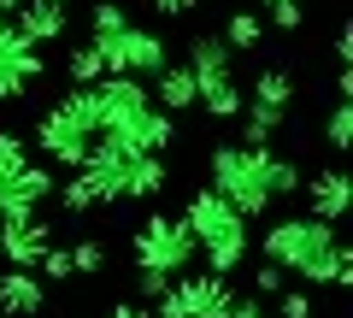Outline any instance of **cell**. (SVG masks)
I'll list each match as a JSON object with an SVG mask.
<instances>
[{
    "mask_svg": "<svg viewBox=\"0 0 353 318\" xmlns=\"http://www.w3.org/2000/svg\"><path fill=\"white\" fill-rule=\"evenodd\" d=\"M265 259L283 271H294V277L306 283H341L347 289L353 283V248L336 242V224H324V218H277V224L265 230Z\"/></svg>",
    "mask_w": 353,
    "mask_h": 318,
    "instance_id": "6da1fadb",
    "label": "cell"
},
{
    "mask_svg": "<svg viewBox=\"0 0 353 318\" xmlns=\"http://www.w3.org/2000/svg\"><path fill=\"white\" fill-rule=\"evenodd\" d=\"M83 171L94 177L101 201H153V195L171 183V171H165L159 153H130L124 141H112V136H94V141H88Z\"/></svg>",
    "mask_w": 353,
    "mask_h": 318,
    "instance_id": "7a4b0ae2",
    "label": "cell"
},
{
    "mask_svg": "<svg viewBox=\"0 0 353 318\" xmlns=\"http://www.w3.org/2000/svg\"><path fill=\"white\" fill-rule=\"evenodd\" d=\"M183 224H189L194 248L206 254V266H212V271H224V277H230V271L248 259V218H241L218 189H194L189 206H183Z\"/></svg>",
    "mask_w": 353,
    "mask_h": 318,
    "instance_id": "3957f363",
    "label": "cell"
},
{
    "mask_svg": "<svg viewBox=\"0 0 353 318\" xmlns=\"http://www.w3.org/2000/svg\"><path fill=\"white\" fill-rule=\"evenodd\" d=\"M265 171H271V148H248V141H241V148H212V189L224 195L241 218H259L265 206H271Z\"/></svg>",
    "mask_w": 353,
    "mask_h": 318,
    "instance_id": "277c9868",
    "label": "cell"
},
{
    "mask_svg": "<svg viewBox=\"0 0 353 318\" xmlns=\"http://www.w3.org/2000/svg\"><path fill=\"white\" fill-rule=\"evenodd\" d=\"M48 195H53V171H41L36 159H30L24 136L0 130V218H12V212H36Z\"/></svg>",
    "mask_w": 353,
    "mask_h": 318,
    "instance_id": "5b68a950",
    "label": "cell"
},
{
    "mask_svg": "<svg viewBox=\"0 0 353 318\" xmlns=\"http://www.w3.org/2000/svg\"><path fill=\"white\" fill-rule=\"evenodd\" d=\"M130 254H136V271H165V277H176V271L194 266V254H201V248H194V236H189V224H183V218L153 212V218H141Z\"/></svg>",
    "mask_w": 353,
    "mask_h": 318,
    "instance_id": "8992f818",
    "label": "cell"
},
{
    "mask_svg": "<svg viewBox=\"0 0 353 318\" xmlns=\"http://www.w3.org/2000/svg\"><path fill=\"white\" fill-rule=\"evenodd\" d=\"M94 48H101V59H106V77H153L159 65H171L165 59V41L153 36V30H118V36H88Z\"/></svg>",
    "mask_w": 353,
    "mask_h": 318,
    "instance_id": "52a82bcc",
    "label": "cell"
},
{
    "mask_svg": "<svg viewBox=\"0 0 353 318\" xmlns=\"http://www.w3.org/2000/svg\"><path fill=\"white\" fill-rule=\"evenodd\" d=\"M88 141H94V130H88L77 112H65V106H53V112L36 124V148L48 153L53 166H71L77 171L88 159Z\"/></svg>",
    "mask_w": 353,
    "mask_h": 318,
    "instance_id": "ba28073f",
    "label": "cell"
},
{
    "mask_svg": "<svg viewBox=\"0 0 353 318\" xmlns=\"http://www.w3.org/2000/svg\"><path fill=\"white\" fill-rule=\"evenodd\" d=\"M53 248V218H36V212H12L0 218V259L6 266H24L36 271V259Z\"/></svg>",
    "mask_w": 353,
    "mask_h": 318,
    "instance_id": "9c48e42d",
    "label": "cell"
},
{
    "mask_svg": "<svg viewBox=\"0 0 353 318\" xmlns=\"http://www.w3.org/2000/svg\"><path fill=\"white\" fill-rule=\"evenodd\" d=\"M176 295H183L189 318H224L230 301H236L224 271H176Z\"/></svg>",
    "mask_w": 353,
    "mask_h": 318,
    "instance_id": "30bf717a",
    "label": "cell"
},
{
    "mask_svg": "<svg viewBox=\"0 0 353 318\" xmlns=\"http://www.w3.org/2000/svg\"><path fill=\"white\" fill-rule=\"evenodd\" d=\"M301 183H306V206H312V218L336 224V218L347 212L353 189H347V171H341V166H324V171H312V177H301Z\"/></svg>",
    "mask_w": 353,
    "mask_h": 318,
    "instance_id": "8fae6325",
    "label": "cell"
},
{
    "mask_svg": "<svg viewBox=\"0 0 353 318\" xmlns=\"http://www.w3.org/2000/svg\"><path fill=\"white\" fill-rule=\"evenodd\" d=\"M41 306H48V283L36 277V271H0V312L6 318H36Z\"/></svg>",
    "mask_w": 353,
    "mask_h": 318,
    "instance_id": "7c38bea8",
    "label": "cell"
},
{
    "mask_svg": "<svg viewBox=\"0 0 353 318\" xmlns=\"http://www.w3.org/2000/svg\"><path fill=\"white\" fill-rule=\"evenodd\" d=\"M18 30H24L36 48H48V41L65 36V6H53V0H24V6H18Z\"/></svg>",
    "mask_w": 353,
    "mask_h": 318,
    "instance_id": "4fadbf2b",
    "label": "cell"
},
{
    "mask_svg": "<svg viewBox=\"0 0 353 318\" xmlns=\"http://www.w3.org/2000/svg\"><path fill=\"white\" fill-rule=\"evenodd\" d=\"M153 95H159L165 112H189L194 106V71L189 65H159L153 71Z\"/></svg>",
    "mask_w": 353,
    "mask_h": 318,
    "instance_id": "5bb4252c",
    "label": "cell"
},
{
    "mask_svg": "<svg viewBox=\"0 0 353 318\" xmlns=\"http://www.w3.org/2000/svg\"><path fill=\"white\" fill-rule=\"evenodd\" d=\"M289 124V106H271V101H248V124H241V141L248 148H271V136Z\"/></svg>",
    "mask_w": 353,
    "mask_h": 318,
    "instance_id": "9a60e30c",
    "label": "cell"
},
{
    "mask_svg": "<svg viewBox=\"0 0 353 318\" xmlns=\"http://www.w3.org/2000/svg\"><path fill=\"white\" fill-rule=\"evenodd\" d=\"M230 59H236V53L224 48V36H218V30H201V36H189V71H194V77L230 71Z\"/></svg>",
    "mask_w": 353,
    "mask_h": 318,
    "instance_id": "2e32d148",
    "label": "cell"
},
{
    "mask_svg": "<svg viewBox=\"0 0 353 318\" xmlns=\"http://www.w3.org/2000/svg\"><path fill=\"white\" fill-rule=\"evenodd\" d=\"M53 195H59L65 212H94V206H106V201H101V189H94V177H88L83 166L71 171V183H53Z\"/></svg>",
    "mask_w": 353,
    "mask_h": 318,
    "instance_id": "e0dca14e",
    "label": "cell"
},
{
    "mask_svg": "<svg viewBox=\"0 0 353 318\" xmlns=\"http://www.w3.org/2000/svg\"><path fill=\"white\" fill-rule=\"evenodd\" d=\"M218 36H224L230 53H253V48H259V36H265V24H259V12H230V24L218 30Z\"/></svg>",
    "mask_w": 353,
    "mask_h": 318,
    "instance_id": "ac0fdd59",
    "label": "cell"
},
{
    "mask_svg": "<svg viewBox=\"0 0 353 318\" xmlns=\"http://www.w3.org/2000/svg\"><path fill=\"white\" fill-rule=\"evenodd\" d=\"M65 77H71V83H101V77H106V59H101V48H94V41L71 48V59H65Z\"/></svg>",
    "mask_w": 353,
    "mask_h": 318,
    "instance_id": "d6986e66",
    "label": "cell"
},
{
    "mask_svg": "<svg viewBox=\"0 0 353 318\" xmlns=\"http://www.w3.org/2000/svg\"><path fill=\"white\" fill-rule=\"evenodd\" d=\"M289 95H294V77L283 71V65H271V71H259V77H253V101L289 106Z\"/></svg>",
    "mask_w": 353,
    "mask_h": 318,
    "instance_id": "ffe728a7",
    "label": "cell"
},
{
    "mask_svg": "<svg viewBox=\"0 0 353 318\" xmlns=\"http://www.w3.org/2000/svg\"><path fill=\"white\" fill-rule=\"evenodd\" d=\"M265 183H271V201H289V195L301 189V166H294V159H283V153H271V171H265Z\"/></svg>",
    "mask_w": 353,
    "mask_h": 318,
    "instance_id": "44dd1931",
    "label": "cell"
},
{
    "mask_svg": "<svg viewBox=\"0 0 353 318\" xmlns=\"http://www.w3.org/2000/svg\"><path fill=\"white\" fill-rule=\"evenodd\" d=\"M324 141H330V148H353V101H336V106H330V118H324Z\"/></svg>",
    "mask_w": 353,
    "mask_h": 318,
    "instance_id": "7402d4cb",
    "label": "cell"
},
{
    "mask_svg": "<svg viewBox=\"0 0 353 318\" xmlns=\"http://www.w3.org/2000/svg\"><path fill=\"white\" fill-rule=\"evenodd\" d=\"M118 30H130V12L118 0H101V6L88 12V36H118Z\"/></svg>",
    "mask_w": 353,
    "mask_h": 318,
    "instance_id": "603a6c76",
    "label": "cell"
},
{
    "mask_svg": "<svg viewBox=\"0 0 353 318\" xmlns=\"http://www.w3.org/2000/svg\"><path fill=\"white\" fill-rule=\"evenodd\" d=\"M65 254H71V271H83V277H94V271L106 266V242H94V236H83V242H71Z\"/></svg>",
    "mask_w": 353,
    "mask_h": 318,
    "instance_id": "cb8c5ba5",
    "label": "cell"
},
{
    "mask_svg": "<svg viewBox=\"0 0 353 318\" xmlns=\"http://www.w3.org/2000/svg\"><path fill=\"white\" fill-rule=\"evenodd\" d=\"M36 277H41V283H65V277H77V271H71V254H65V248H48V254L36 259Z\"/></svg>",
    "mask_w": 353,
    "mask_h": 318,
    "instance_id": "d4e9b609",
    "label": "cell"
},
{
    "mask_svg": "<svg viewBox=\"0 0 353 318\" xmlns=\"http://www.w3.org/2000/svg\"><path fill=\"white\" fill-rule=\"evenodd\" d=\"M253 295H283V266H253Z\"/></svg>",
    "mask_w": 353,
    "mask_h": 318,
    "instance_id": "484cf974",
    "label": "cell"
},
{
    "mask_svg": "<svg viewBox=\"0 0 353 318\" xmlns=\"http://www.w3.org/2000/svg\"><path fill=\"white\" fill-rule=\"evenodd\" d=\"M265 12H271V30H301V0H283V6H265Z\"/></svg>",
    "mask_w": 353,
    "mask_h": 318,
    "instance_id": "4316f807",
    "label": "cell"
},
{
    "mask_svg": "<svg viewBox=\"0 0 353 318\" xmlns=\"http://www.w3.org/2000/svg\"><path fill=\"white\" fill-rule=\"evenodd\" d=\"M312 312H318V306L306 301V295H289V289L277 295V318H312Z\"/></svg>",
    "mask_w": 353,
    "mask_h": 318,
    "instance_id": "83f0119b",
    "label": "cell"
},
{
    "mask_svg": "<svg viewBox=\"0 0 353 318\" xmlns=\"http://www.w3.org/2000/svg\"><path fill=\"white\" fill-rule=\"evenodd\" d=\"M165 283H171L165 271H136V295H141V301H159V295H165Z\"/></svg>",
    "mask_w": 353,
    "mask_h": 318,
    "instance_id": "f1b7e54d",
    "label": "cell"
},
{
    "mask_svg": "<svg viewBox=\"0 0 353 318\" xmlns=\"http://www.w3.org/2000/svg\"><path fill=\"white\" fill-rule=\"evenodd\" d=\"M24 89H30L24 77H18V71H6V65H0V101H18V95H24Z\"/></svg>",
    "mask_w": 353,
    "mask_h": 318,
    "instance_id": "f546056e",
    "label": "cell"
},
{
    "mask_svg": "<svg viewBox=\"0 0 353 318\" xmlns=\"http://www.w3.org/2000/svg\"><path fill=\"white\" fill-rule=\"evenodd\" d=\"M224 318H265V312H259V295H248V301H241V295H236Z\"/></svg>",
    "mask_w": 353,
    "mask_h": 318,
    "instance_id": "4dcf8cb0",
    "label": "cell"
},
{
    "mask_svg": "<svg viewBox=\"0 0 353 318\" xmlns=\"http://www.w3.org/2000/svg\"><path fill=\"white\" fill-rule=\"evenodd\" d=\"M153 12H159V18H189L194 0H153Z\"/></svg>",
    "mask_w": 353,
    "mask_h": 318,
    "instance_id": "1f68e13d",
    "label": "cell"
},
{
    "mask_svg": "<svg viewBox=\"0 0 353 318\" xmlns=\"http://www.w3.org/2000/svg\"><path fill=\"white\" fill-rule=\"evenodd\" d=\"M101 318H148V306H136V301H118V306H106Z\"/></svg>",
    "mask_w": 353,
    "mask_h": 318,
    "instance_id": "d6a6232c",
    "label": "cell"
},
{
    "mask_svg": "<svg viewBox=\"0 0 353 318\" xmlns=\"http://www.w3.org/2000/svg\"><path fill=\"white\" fill-rule=\"evenodd\" d=\"M336 59L353 65V30H341V36H336Z\"/></svg>",
    "mask_w": 353,
    "mask_h": 318,
    "instance_id": "836d02e7",
    "label": "cell"
},
{
    "mask_svg": "<svg viewBox=\"0 0 353 318\" xmlns=\"http://www.w3.org/2000/svg\"><path fill=\"white\" fill-rule=\"evenodd\" d=\"M18 6H24V0H0V12H6V18H12V12H18Z\"/></svg>",
    "mask_w": 353,
    "mask_h": 318,
    "instance_id": "e575fe53",
    "label": "cell"
},
{
    "mask_svg": "<svg viewBox=\"0 0 353 318\" xmlns=\"http://www.w3.org/2000/svg\"><path fill=\"white\" fill-rule=\"evenodd\" d=\"M259 6H283V0H259Z\"/></svg>",
    "mask_w": 353,
    "mask_h": 318,
    "instance_id": "d590c367",
    "label": "cell"
},
{
    "mask_svg": "<svg viewBox=\"0 0 353 318\" xmlns=\"http://www.w3.org/2000/svg\"><path fill=\"white\" fill-rule=\"evenodd\" d=\"M53 6H71V0H53Z\"/></svg>",
    "mask_w": 353,
    "mask_h": 318,
    "instance_id": "8d00e7d4",
    "label": "cell"
},
{
    "mask_svg": "<svg viewBox=\"0 0 353 318\" xmlns=\"http://www.w3.org/2000/svg\"><path fill=\"white\" fill-rule=\"evenodd\" d=\"M0 318H6V312H0Z\"/></svg>",
    "mask_w": 353,
    "mask_h": 318,
    "instance_id": "74e56055",
    "label": "cell"
}]
</instances>
